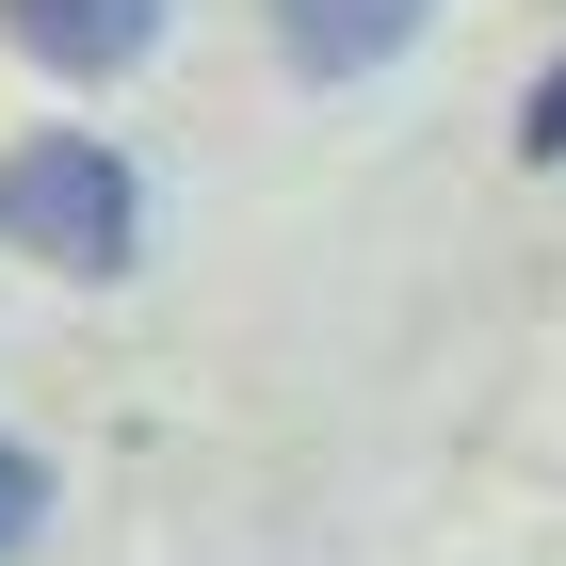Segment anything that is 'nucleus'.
Wrapping results in <instances>:
<instances>
[{"label":"nucleus","instance_id":"obj_1","mask_svg":"<svg viewBox=\"0 0 566 566\" xmlns=\"http://www.w3.org/2000/svg\"><path fill=\"white\" fill-rule=\"evenodd\" d=\"M0 260L114 292V275L146 260V178H130V146H114V130H17V146H0Z\"/></svg>","mask_w":566,"mask_h":566},{"label":"nucleus","instance_id":"obj_2","mask_svg":"<svg viewBox=\"0 0 566 566\" xmlns=\"http://www.w3.org/2000/svg\"><path fill=\"white\" fill-rule=\"evenodd\" d=\"M0 49L49 82H130L163 49V0H0Z\"/></svg>","mask_w":566,"mask_h":566},{"label":"nucleus","instance_id":"obj_3","mask_svg":"<svg viewBox=\"0 0 566 566\" xmlns=\"http://www.w3.org/2000/svg\"><path fill=\"white\" fill-rule=\"evenodd\" d=\"M260 17H275V65H292V82H373V65L421 49L437 0H260Z\"/></svg>","mask_w":566,"mask_h":566},{"label":"nucleus","instance_id":"obj_4","mask_svg":"<svg viewBox=\"0 0 566 566\" xmlns=\"http://www.w3.org/2000/svg\"><path fill=\"white\" fill-rule=\"evenodd\" d=\"M33 518H49V453H17V437H0V551H17Z\"/></svg>","mask_w":566,"mask_h":566},{"label":"nucleus","instance_id":"obj_5","mask_svg":"<svg viewBox=\"0 0 566 566\" xmlns=\"http://www.w3.org/2000/svg\"><path fill=\"white\" fill-rule=\"evenodd\" d=\"M518 163H566V49H551V82L518 97Z\"/></svg>","mask_w":566,"mask_h":566}]
</instances>
